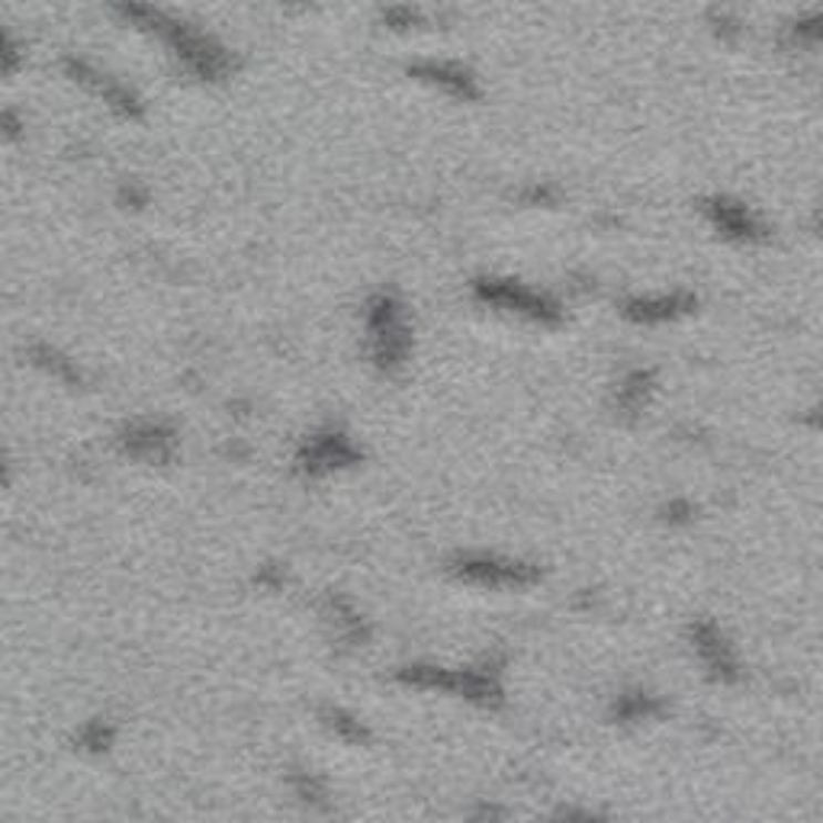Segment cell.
I'll return each instance as SVG.
<instances>
[{"label":"cell","mask_w":823,"mask_h":823,"mask_svg":"<svg viewBox=\"0 0 823 823\" xmlns=\"http://www.w3.org/2000/svg\"><path fill=\"white\" fill-rule=\"evenodd\" d=\"M116 13H120L123 20H132V23L142 27V30H152V33L162 35L167 45H171V52H174L184 65L191 68L197 78L219 81V78H226L232 68H235L229 49H226L219 39L203 33V30H197V27L187 23V20L171 17V13L158 10V7H148V3H120Z\"/></svg>","instance_id":"6da1fadb"},{"label":"cell","mask_w":823,"mask_h":823,"mask_svg":"<svg viewBox=\"0 0 823 823\" xmlns=\"http://www.w3.org/2000/svg\"><path fill=\"white\" fill-rule=\"evenodd\" d=\"M419 20H422V13L412 10V7H390V10H383V23L393 27V30H409V27H415Z\"/></svg>","instance_id":"30bf717a"},{"label":"cell","mask_w":823,"mask_h":823,"mask_svg":"<svg viewBox=\"0 0 823 823\" xmlns=\"http://www.w3.org/2000/svg\"><path fill=\"white\" fill-rule=\"evenodd\" d=\"M409 74L419 78V81L438 84V88H444L447 94H457V97H473L476 94L470 71L454 65V62H415V65H409Z\"/></svg>","instance_id":"52a82bcc"},{"label":"cell","mask_w":823,"mask_h":823,"mask_svg":"<svg viewBox=\"0 0 823 823\" xmlns=\"http://www.w3.org/2000/svg\"><path fill=\"white\" fill-rule=\"evenodd\" d=\"M367 331H370V358L380 370H395L409 354V326L399 299L377 294L367 302Z\"/></svg>","instance_id":"7a4b0ae2"},{"label":"cell","mask_w":823,"mask_h":823,"mask_svg":"<svg viewBox=\"0 0 823 823\" xmlns=\"http://www.w3.org/2000/svg\"><path fill=\"white\" fill-rule=\"evenodd\" d=\"M65 71L78 84H84L88 91H94L97 97H103V103L110 110H116L120 116H138L142 113V100L135 97L126 84L113 81L110 74H103L94 65H88L84 59H65Z\"/></svg>","instance_id":"3957f363"},{"label":"cell","mask_w":823,"mask_h":823,"mask_svg":"<svg viewBox=\"0 0 823 823\" xmlns=\"http://www.w3.org/2000/svg\"><path fill=\"white\" fill-rule=\"evenodd\" d=\"M682 306H686V299H679V297L640 299V302H630V316H637V319H644V322H657V319H669V316H676Z\"/></svg>","instance_id":"9c48e42d"},{"label":"cell","mask_w":823,"mask_h":823,"mask_svg":"<svg viewBox=\"0 0 823 823\" xmlns=\"http://www.w3.org/2000/svg\"><path fill=\"white\" fill-rule=\"evenodd\" d=\"M120 447L142 461H167L174 451V431L162 422H132L120 434Z\"/></svg>","instance_id":"5b68a950"},{"label":"cell","mask_w":823,"mask_h":823,"mask_svg":"<svg viewBox=\"0 0 823 823\" xmlns=\"http://www.w3.org/2000/svg\"><path fill=\"white\" fill-rule=\"evenodd\" d=\"M0 65H3L7 74H13L20 68V49H17V42H13L10 33H3V39H0Z\"/></svg>","instance_id":"8fae6325"},{"label":"cell","mask_w":823,"mask_h":823,"mask_svg":"<svg viewBox=\"0 0 823 823\" xmlns=\"http://www.w3.org/2000/svg\"><path fill=\"white\" fill-rule=\"evenodd\" d=\"M476 294L483 299H493V302H502L515 312H525V316H534V319H551L557 316L554 302L541 294H531L525 287L512 284V280H483L476 284Z\"/></svg>","instance_id":"8992f818"},{"label":"cell","mask_w":823,"mask_h":823,"mask_svg":"<svg viewBox=\"0 0 823 823\" xmlns=\"http://www.w3.org/2000/svg\"><path fill=\"white\" fill-rule=\"evenodd\" d=\"M351 461H358V451L341 431H319L299 451V463L309 473H329L335 466H344Z\"/></svg>","instance_id":"277c9868"},{"label":"cell","mask_w":823,"mask_h":823,"mask_svg":"<svg viewBox=\"0 0 823 823\" xmlns=\"http://www.w3.org/2000/svg\"><path fill=\"white\" fill-rule=\"evenodd\" d=\"M27 354H30V361H33L39 370L52 373L55 380H62L68 387H78V383H81V370L74 367V361H68L59 348H52V344H45V341H33V344L27 348Z\"/></svg>","instance_id":"ba28073f"},{"label":"cell","mask_w":823,"mask_h":823,"mask_svg":"<svg viewBox=\"0 0 823 823\" xmlns=\"http://www.w3.org/2000/svg\"><path fill=\"white\" fill-rule=\"evenodd\" d=\"M120 199H123V203H132V206H142V203H145V194L135 191V184H130V187L120 191Z\"/></svg>","instance_id":"7c38bea8"},{"label":"cell","mask_w":823,"mask_h":823,"mask_svg":"<svg viewBox=\"0 0 823 823\" xmlns=\"http://www.w3.org/2000/svg\"><path fill=\"white\" fill-rule=\"evenodd\" d=\"M3 132H7V138H13L17 132H20V120H17V113H3Z\"/></svg>","instance_id":"4fadbf2b"}]
</instances>
